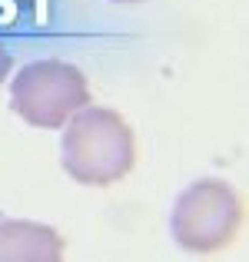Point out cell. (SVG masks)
I'll return each instance as SVG.
<instances>
[{
	"label": "cell",
	"instance_id": "cell-1",
	"mask_svg": "<svg viewBox=\"0 0 249 262\" xmlns=\"http://www.w3.org/2000/svg\"><path fill=\"white\" fill-rule=\"evenodd\" d=\"M60 163L83 186H110L133 169V129L116 110L83 106L64 123Z\"/></svg>",
	"mask_w": 249,
	"mask_h": 262
},
{
	"label": "cell",
	"instance_id": "cell-2",
	"mask_svg": "<svg viewBox=\"0 0 249 262\" xmlns=\"http://www.w3.org/2000/svg\"><path fill=\"white\" fill-rule=\"evenodd\" d=\"M90 103V86L80 67L67 60H37L10 80V106L30 126L60 129Z\"/></svg>",
	"mask_w": 249,
	"mask_h": 262
},
{
	"label": "cell",
	"instance_id": "cell-3",
	"mask_svg": "<svg viewBox=\"0 0 249 262\" xmlns=\"http://www.w3.org/2000/svg\"><path fill=\"white\" fill-rule=\"evenodd\" d=\"M239 219H243V206L233 186L223 179H199L179 192L170 229L183 249L213 252L233 239Z\"/></svg>",
	"mask_w": 249,
	"mask_h": 262
},
{
	"label": "cell",
	"instance_id": "cell-4",
	"mask_svg": "<svg viewBox=\"0 0 249 262\" xmlns=\"http://www.w3.org/2000/svg\"><path fill=\"white\" fill-rule=\"evenodd\" d=\"M64 239L57 229L27 219H0V262H57Z\"/></svg>",
	"mask_w": 249,
	"mask_h": 262
},
{
	"label": "cell",
	"instance_id": "cell-5",
	"mask_svg": "<svg viewBox=\"0 0 249 262\" xmlns=\"http://www.w3.org/2000/svg\"><path fill=\"white\" fill-rule=\"evenodd\" d=\"M7 70H10V53H7L4 47H0V80L7 77Z\"/></svg>",
	"mask_w": 249,
	"mask_h": 262
},
{
	"label": "cell",
	"instance_id": "cell-6",
	"mask_svg": "<svg viewBox=\"0 0 249 262\" xmlns=\"http://www.w3.org/2000/svg\"><path fill=\"white\" fill-rule=\"evenodd\" d=\"M113 4H140V0H113Z\"/></svg>",
	"mask_w": 249,
	"mask_h": 262
}]
</instances>
